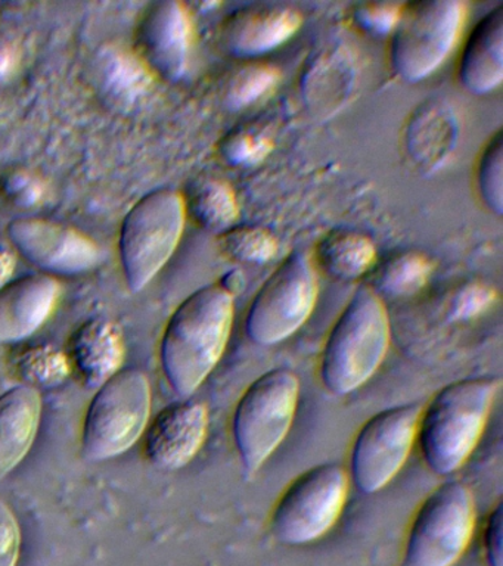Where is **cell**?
Wrapping results in <instances>:
<instances>
[{
    "label": "cell",
    "mask_w": 503,
    "mask_h": 566,
    "mask_svg": "<svg viewBox=\"0 0 503 566\" xmlns=\"http://www.w3.org/2000/svg\"><path fill=\"white\" fill-rule=\"evenodd\" d=\"M400 8V4L395 3L359 4L355 11V20L370 33H391L399 20Z\"/></svg>",
    "instance_id": "obj_33"
},
{
    "label": "cell",
    "mask_w": 503,
    "mask_h": 566,
    "mask_svg": "<svg viewBox=\"0 0 503 566\" xmlns=\"http://www.w3.org/2000/svg\"><path fill=\"white\" fill-rule=\"evenodd\" d=\"M503 78V8L476 22L462 49L459 80L475 95L494 91Z\"/></svg>",
    "instance_id": "obj_20"
},
{
    "label": "cell",
    "mask_w": 503,
    "mask_h": 566,
    "mask_svg": "<svg viewBox=\"0 0 503 566\" xmlns=\"http://www.w3.org/2000/svg\"><path fill=\"white\" fill-rule=\"evenodd\" d=\"M21 526L15 513L0 499V566H17L21 555Z\"/></svg>",
    "instance_id": "obj_32"
},
{
    "label": "cell",
    "mask_w": 503,
    "mask_h": 566,
    "mask_svg": "<svg viewBox=\"0 0 503 566\" xmlns=\"http://www.w3.org/2000/svg\"><path fill=\"white\" fill-rule=\"evenodd\" d=\"M209 422V410L200 401L184 400L165 407L145 429V458L160 471L188 467L206 444Z\"/></svg>",
    "instance_id": "obj_13"
},
{
    "label": "cell",
    "mask_w": 503,
    "mask_h": 566,
    "mask_svg": "<svg viewBox=\"0 0 503 566\" xmlns=\"http://www.w3.org/2000/svg\"><path fill=\"white\" fill-rule=\"evenodd\" d=\"M457 140V115L440 101H428L419 106L405 132V148L410 161L428 172L443 166Z\"/></svg>",
    "instance_id": "obj_19"
},
{
    "label": "cell",
    "mask_w": 503,
    "mask_h": 566,
    "mask_svg": "<svg viewBox=\"0 0 503 566\" xmlns=\"http://www.w3.org/2000/svg\"><path fill=\"white\" fill-rule=\"evenodd\" d=\"M355 80V66L347 53L328 51L317 55L302 78V93L308 108L328 115L347 99Z\"/></svg>",
    "instance_id": "obj_21"
},
{
    "label": "cell",
    "mask_w": 503,
    "mask_h": 566,
    "mask_svg": "<svg viewBox=\"0 0 503 566\" xmlns=\"http://www.w3.org/2000/svg\"><path fill=\"white\" fill-rule=\"evenodd\" d=\"M377 259L374 242L365 234L335 230L326 234L316 250L322 270L338 281H356L369 272Z\"/></svg>",
    "instance_id": "obj_22"
},
{
    "label": "cell",
    "mask_w": 503,
    "mask_h": 566,
    "mask_svg": "<svg viewBox=\"0 0 503 566\" xmlns=\"http://www.w3.org/2000/svg\"><path fill=\"white\" fill-rule=\"evenodd\" d=\"M317 291L311 256L300 250L291 252L251 301L245 318L247 335L263 347L284 343L312 316Z\"/></svg>",
    "instance_id": "obj_10"
},
{
    "label": "cell",
    "mask_w": 503,
    "mask_h": 566,
    "mask_svg": "<svg viewBox=\"0 0 503 566\" xmlns=\"http://www.w3.org/2000/svg\"><path fill=\"white\" fill-rule=\"evenodd\" d=\"M12 184L8 186L10 192L19 198L21 202H34L41 195V188L36 181L29 179L28 176H21L20 179H12Z\"/></svg>",
    "instance_id": "obj_35"
},
{
    "label": "cell",
    "mask_w": 503,
    "mask_h": 566,
    "mask_svg": "<svg viewBox=\"0 0 503 566\" xmlns=\"http://www.w3.org/2000/svg\"><path fill=\"white\" fill-rule=\"evenodd\" d=\"M300 379L277 367L260 375L242 392L232 416V438L245 475L254 476L293 428Z\"/></svg>",
    "instance_id": "obj_4"
},
{
    "label": "cell",
    "mask_w": 503,
    "mask_h": 566,
    "mask_svg": "<svg viewBox=\"0 0 503 566\" xmlns=\"http://www.w3.org/2000/svg\"><path fill=\"white\" fill-rule=\"evenodd\" d=\"M235 300L224 285H207L189 295L171 314L163 332V375L179 397H191L227 352Z\"/></svg>",
    "instance_id": "obj_1"
},
{
    "label": "cell",
    "mask_w": 503,
    "mask_h": 566,
    "mask_svg": "<svg viewBox=\"0 0 503 566\" xmlns=\"http://www.w3.org/2000/svg\"><path fill=\"white\" fill-rule=\"evenodd\" d=\"M501 387L497 376L454 380L421 409L417 442L431 472L452 475L468 462L483 437Z\"/></svg>",
    "instance_id": "obj_2"
},
{
    "label": "cell",
    "mask_w": 503,
    "mask_h": 566,
    "mask_svg": "<svg viewBox=\"0 0 503 566\" xmlns=\"http://www.w3.org/2000/svg\"><path fill=\"white\" fill-rule=\"evenodd\" d=\"M139 48L148 69L171 82L182 77L191 52V20L184 4L154 3L140 24Z\"/></svg>",
    "instance_id": "obj_14"
},
{
    "label": "cell",
    "mask_w": 503,
    "mask_h": 566,
    "mask_svg": "<svg viewBox=\"0 0 503 566\" xmlns=\"http://www.w3.org/2000/svg\"><path fill=\"white\" fill-rule=\"evenodd\" d=\"M474 494L461 481L437 486L410 521L399 566H454L474 537Z\"/></svg>",
    "instance_id": "obj_6"
},
{
    "label": "cell",
    "mask_w": 503,
    "mask_h": 566,
    "mask_svg": "<svg viewBox=\"0 0 503 566\" xmlns=\"http://www.w3.org/2000/svg\"><path fill=\"white\" fill-rule=\"evenodd\" d=\"M421 406L401 405L379 411L366 420L353 441V484L364 494H374L390 484L408 462L417 444Z\"/></svg>",
    "instance_id": "obj_11"
},
{
    "label": "cell",
    "mask_w": 503,
    "mask_h": 566,
    "mask_svg": "<svg viewBox=\"0 0 503 566\" xmlns=\"http://www.w3.org/2000/svg\"><path fill=\"white\" fill-rule=\"evenodd\" d=\"M277 70L266 64L247 65L232 77L227 92L229 106L233 109L253 104L276 83Z\"/></svg>",
    "instance_id": "obj_28"
},
{
    "label": "cell",
    "mask_w": 503,
    "mask_h": 566,
    "mask_svg": "<svg viewBox=\"0 0 503 566\" xmlns=\"http://www.w3.org/2000/svg\"><path fill=\"white\" fill-rule=\"evenodd\" d=\"M153 391L139 369H122L96 389L82 431L83 455L104 462L125 454L144 437L151 420Z\"/></svg>",
    "instance_id": "obj_5"
},
{
    "label": "cell",
    "mask_w": 503,
    "mask_h": 566,
    "mask_svg": "<svg viewBox=\"0 0 503 566\" xmlns=\"http://www.w3.org/2000/svg\"><path fill=\"white\" fill-rule=\"evenodd\" d=\"M60 282L51 274H30L0 290V344L30 338L55 312Z\"/></svg>",
    "instance_id": "obj_16"
},
{
    "label": "cell",
    "mask_w": 503,
    "mask_h": 566,
    "mask_svg": "<svg viewBox=\"0 0 503 566\" xmlns=\"http://www.w3.org/2000/svg\"><path fill=\"white\" fill-rule=\"evenodd\" d=\"M185 207L201 228L216 233L232 229L240 211L231 186L218 179L196 181L185 199Z\"/></svg>",
    "instance_id": "obj_23"
},
{
    "label": "cell",
    "mask_w": 503,
    "mask_h": 566,
    "mask_svg": "<svg viewBox=\"0 0 503 566\" xmlns=\"http://www.w3.org/2000/svg\"><path fill=\"white\" fill-rule=\"evenodd\" d=\"M302 15L276 3H251L223 22L222 40L232 55L253 57L281 46L300 29Z\"/></svg>",
    "instance_id": "obj_15"
},
{
    "label": "cell",
    "mask_w": 503,
    "mask_h": 566,
    "mask_svg": "<svg viewBox=\"0 0 503 566\" xmlns=\"http://www.w3.org/2000/svg\"><path fill=\"white\" fill-rule=\"evenodd\" d=\"M503 504L499 502L485 517L483 526V557L485 566H503L502 552Z\"/></svg>",
    "instance_id": "obj_34"
},
{
    "label": "cell",
    "mask_w": 503,
    "mask_h": 566,
    "mask_svg": "<svg viewBox=\"0 0 503 566\" xmlns=\"http://www.w3.org/2000/svg\"><path fill=\"white\" fill-rule=\"evenodd\" d=\"M350 476L338 463L316 464L291 481L276 500L269 530L277 543L306 546L328 534L342 517Z\"/></svg>",
    "instance_id": "obj_8"
},
{
    "label": "cell",
    "mask_w": 503,
    "mask_h": 566,
    "mask_svg": "<svg viewBox=\"0 0 503 566\" xmlns=\"http://www.w3.org/2000/svg\"><path fill=\"white\" fill-rule=\"evenodd\" d=\"M222 150L229 161L251 166L266 157L271 150V142L251 133H237L223 142Z\"/></svg>",
    "instance_id": "obj_31"
},
{
    "label": "cell",
    "mask_w": 503,
    "mask_h": 566,
    "mask_svg": "<svg viewBox=\"0 0 503 566\" xmlns=\"http://www.w3.org/2000/svg\"><path fill=\"white\" fill-rule=\"evenodd\" d=\"M15 369L25 385L38 389L60 387L73 371L67 354L46 344L24 349L17 358Z\"/></svg>",
    "instance_id": "obj_25"
},
{
    "label": "cell",
    "mask_w": 503,
    "mask_h": 566,
    "mask_svg": "<svg viewBox=\"0 0 503 566\" xmlns=\"http://www.w3.org/2000/svg\"><path fill=\"white\" fill-rule=\"evenodd\" d=\"M43 410L42 394L30 385H19L0 396V480L32 450Z\"/></svg>",
    "instance_id": "obj_18"
},
{
    "label": "cell",
    "mask_w": 503,
    "mask_h": 566,
    "mask_svg": "<svg viewBox=\"0 0 503 566\" xmlns=\"http://www.w3.org/2000/svg\"><path fill=\"white\" fill-rule=\"evenodd\" d=\"M187 207L182 195L158 189L127 212L120 230V259L127 286L143 291L175 254L182 238Z\"/></svg>",
    "instance_id": "obj_7"
},
{
    "label": "cell",
    "mask_w": 503,
    "mask_h": 566,
    "mask_svg": "<svg viewBox=\"0 0 503 566\" xmlns=\"http://www.w3.org/2000/svg\"><path fill=\"white\" fill-rule=\"evenodd\" d=\"M432 273L430 259L419 252L392 256L375 274L373 290L379 296H410L427 285Z\"/></svg>",
    "instance_id": "obj_24"
},
{
    "label": "cell",
    "mask_w": 503,
    "mask_h": 566,
    "mask_svg": "<svg viewBox=\"0 0 503 566\" xmlns=\"http://www.w3.org/2000/svg\"><path fill=\"white\" fill-rule=\"evenodd\" d=\"M503 136L499 130L488 142L479 163V189L490 211L501 216L503 210Z\"/></svg>",
    "instance_id": "obj_27"
},
{
    "label": "cell",
    "mask_w": 503,
    "mask_h": 566,
    "mask_svg": "<svg viewBox=\"0 0 503 566\" xmlns=\"http://www.w3.org/2000/svg\"><path fill=\"white\" fill-rule=\"evenodd\" d=\"M67 356L82 384L98 389L122 370L125 361L122 331L107 318H90L72 335Z\"/></svg>",
    "instance_id": "obj_17"
},
{
    "label": "cell",
    "mask_w": 503,
    "mask_h": 566,
    "mask_svg": "<svg viewBox=\"0 0 503 566\" xmlns=\"http://www.w3.org/2000/svg\"><path fill=\"white\" fill-rule=\"evenodd\" d=\"M494 291L484 283L472 282L458 291L450 303L449 314L454 321H465L488 308L493 303Z\"/></svg>",
    "instance_id": "obj_30"
},
{
    "label": "cell",
    "mask_w": 503,
    "mask_h": 566,
    "mask_svg": "<svg viewBox=\"0 0 503 566\" xmlns=\"http://www.w3.org/2000/svg\"><path fill=\"white\" fill-rule=\"evenodd\" d=\"M139 61V57L125 52H116L108 55L107 71L108 83L118 95L126 97L138 96L147 91L151 77L148 66Z\"/></svg>",
    "instance_id": "obj_29"
},
{
    "label": "cell",
    "mask_w": 503,
    "mask_h": 566,
    "mask_svg": "<svg viewBox=\"0 0 503 566\" xmlns=\"http://www.w3.org/2000/svg\"><path fill=\"white\" fill-rule=\"evenodd\" d=\"M391 343L390 317L381 296L359 286L325 340L319 378L326 391L348 396L364 387L383 365Z\"/></svg>",
    "instance_id": "obj_3"
},
{
    "label": "cell",
    "mask_w": 503,
    "mask_h": 566,
    "mask_svg": "<svg viewBox=\"0 0 503 566\" xmlns=\"http://www.w3.org/2000/svg\"><path fill=\"white\" fill-rule=\"evenodd\" d=\"M14 62L15 56L11 49H0V80L11 73V70L14 69Z\"/></svg>",
    "instance_id": "obj_37"
},
{
    "label": "cell",
    "mask_w": 503,
    "mask_h": 566,
    "mask_svg": "<svg viewBox=\"0 0 503 566\" xmlns=\"http://www.w3.org/2000/svg\"><path fill=\"white\" fill-rule=\"evenodd\" d=\"M17 261L14 252L10 248L0 245V290L14 281Z\"/></svg>",
    "instance_id": "obj_36"
},
{
    "label": "cell",
    "mask_w": 503,
    "mask_h": 566,
    "mask_svg": "<svg viewBox=\"0 0 503 566\" xmlns=\"http://www.w3.org/2000/svg\"><path fill=\"white\" fill-rule=\"evenodd\" d=\"M465 20V3L454 0L404 4L391 31L395 73L410 83L434 73L452 53Z\"/></svg>",
    "instance_id": "obj_9"
},
{
    "label": "cell",
    "mask_w": 503,
    "mask_h": 566,
    "mask_svg": "<svg viewBox=\"0 0 503 566\" xmlns=\"http://www.w3.org/2000/svg\"><path fill=\"white\" fill-rule=\"evenodd\" d=\"M8 238L25 260L46 273L77 276L103 261L98 243L59 221L21 217L8 226Z\"/></svg>",
    "instance_id": "obj_12"
},
{
    "label": "cell",
    "mask_w": 503,
    "mask_h": 566,
    "mask_svg": "<svg viewBox=\"0 0 503 566\" xmlns=\"http://www.w3.org/2000/svg\"><path fill=\"white\" fill-rule=\"evenodd\" d=\"M224 251L245 263H266L277 251L275 237L266 229L242 226L222 233Z\"/></svg>",
    "instance_id": "obj_26"
}]
</instances>
